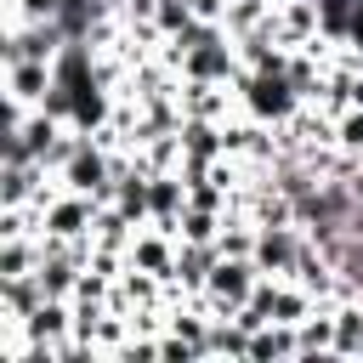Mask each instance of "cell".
I'll return each instance as SVG.
<instances>
[{"label":"cell","mask_w":363,"mask_h":363,"mask_svg":"<svg viewBox=\"0 0 363 363\" xmlns=\"http://www.w3.org/2000/svg\"><path fill=\"white\" fill-rule=\"evenodd\" d=\"M176 250H182V238H176L170 227H153V221H142V227H136V238H130V250H125V261L170 284V278H176Z\"/></svg>","instance_id":"cell-7"},{"label":"cell","mask_w":363,"mask_h":363,"mask_svg":"<svg viewBox=\"0 0 363 363\" xmlns=\"http://www.w3.org/2000/svg\"><path fill=\"white\" fill-rule=\"evenodd\" d=\"M301 250H306V227L301 221H278V227H261L255 233V267L272 272V278H295Z\"/></svg>","instance_id":"cell-5"},{"label":"cell","mask_w":363,"mask_h":363,"mask_svg":"<svg viewBox=\"0 0 363 363\" xmlns=\"http://www.w3.org/2000/svg\"><path fill=\"white\" fill-rule=\"evenodd\" d=\"M153 23H159V34L170 40V34H187L199 17H193V6H187V0H159V17H153Z\"/></svg>","instance_id":"cell-19"},{"label":"cell","mask_w":363,"mask_h":363,"mask_svg":"<svg viewBox=\"0 0 363 363\" xmlns=\"http://www.w3.org/2000/svg\"><path fill=\"white\" fill-rule=\"evenodd\" d=\"M335 147L363 159V108H346V113H335Z\"/></svg>","instance_id":"cell-18"},{"label":"cell","mask_w":363,"mask_h":363,"mask_svg":"<svg viewBox=\"0 0 363 363\" xmlns=\"http://www.w3.org/2000/svg\"><path fill=\"white\" fill-rule=\"evenodd\" d=\"M96 204L102 199H91V193H74V187H62L45 210H40V233L45 238H91V221H96Z\"/></svg>","instance_id":"cell-4"},{"label":"cell","mask_w":363,"mask_h":363,"mask_svg":"<svg viewBox=\"0 0 363 363\" xmlns=\"http://www.w3.org/2000/svg\"><path fill=\"white\" fill-rule=\"evenodd\" d=\"M187 6H193L199 23H221V17H227V0H187Z\"/></svg>","instance_id":"cell-21"},{"label":"cell","mask_w":363,"mask_h":363,"mask_svg":"<svg viewBox=\"0 0 363 363\" xmlns=\"http://www.w3.org/2000/svg\"><path fill=\"white\" fill-rule=\"evenodd\" d=\"M216 261H221L216 244H193V238H182V250H176V278H170V284H182V289H204V278H210Z\"/></svg>","instance_id":"cell-13"},{"label":"cell","mask_w":363,"mask_h":363,"mask_svg":"<svg viewBox=\"0 0 363 363\" xmlns=\"http://www.w3.org/2000/svg\"><path fill=\"white\" fill-rule=\"evenodd\" d=\"M68 6H74V0H17V11L0 17V23H23V17H45V23H57Z\"/></svg>","instance_id":"cell-20"},{"label":"cell","mask_w":363,"mask_h":363,"mask_svg":"<svg viewBox=\"0 0 363 363\" xmlns=\"http://www.w3.org/2000/svg\"><path fill=\"white\" fill-rule=\"evenodd\" d=\"M267 17H272V0H227V17H221V28L238 40V34H255V28H267Z\"/></svg>","instance_id":"cell-15"},{"label":"cell","mask_w":363,"mask_h":363,"mask_svg":"<svg viewBox=\"0 0 363 363\" xmlns=\"http://www.w3.org/2000/svg\"><path fill=\"white\" fill-rule=\"evenodd\" d=\"M182 210H187V182H182V170H159V176H147V221L176 233Z\"/></svg>","instance_id":"cell-10"},{"label":"cell","mask_w":363,"mask_h":363,"mask_svg":"<svg viewBox=\"0 0 363 363\" xmlns=\"http://www.w3.org/2000/svg\"><path fill=\"white\" fill-rule=\"evenodd\" d=\"M182 113L187 119H216V125H227L233 113H238V85H210V79H182Z\"/></svg>","instance_id":"cell-9"},{"label":"cell","mask_w":363,"mask_h":363,"mask_svg":"<svg viewBox=\"0 0 363 363\" xmlns=\"http://www.w3.org/2000/svg\"><path fill=\"white\" fill-rule=\"evenodd\" d=\"M255 278H261L255 255H221V261L210 267V278H204V295H210V318H233V312L250 301Z\"/></svg>","instance_id":"cell-3"},{"label":"cell","mask_w":363,"mask_h":363,"mask_svg":"<svg viewBox=\"0 0 363 363\" xmlns=\"http://www.w3.org/2000/svg\"><path fill=\"white\" fill-rule=\"evenodd\" d=\"M267 28H272V40H278V45L301 51L306 40H318V34H323V0H284V6H272Z\"/></svg>","instance_id":"cell-8"},{"label":"cell","mask_w":363,"mask_h":363,"mask_svg":"<svg viewBox=\"0 0 363 363\" xmlns=\"http://www.w3.org/2000/svg\"><path fill=\"white\" fill-rule=\"evenodd\" d=\"M51 85H57L51 62H0V91H6V108H17V113L40 108L51 96Z\"/></svg>","instance_id":"cell-6"},{"label":"cell","mask_w":363,"mask_h":363,"mask_svg":"<svg viewBox=\"0 0 363 363\" xmlns=\"http://www.w3.org/2000/svg\"><path fill=\"white\" fill-rule=\"evenodd\" d=\"M295 335H301V357H335V312L329 306H318L312 318H301Z\"/></svg>","instance_id":"cell-14"},{"label":"cell","mask_w":363,"mask_h":363,"mask_svg":"<svg viewBox=\"0 0 363 363\" xmlns=\"http://www.w3.org/2000/svg\"><path fill=\"white\" fill-rule=\"evenodd\" d=\"M238 108L250 113V119H261V125H289L301 108H306V96L289 85V74H238Z\"/></svg>","instance_id":"cell-1"},{"label":"cell","mask_w":363,"mask_h":363,"mask_svg":"<svg viewBox=\"0 0 363 363\" xmlns=\"http://www.w3.org/2000/svg\"><path fill=\"white\" fill-rule=\"evenodd\" d=\"M272 6H284V0H272Z\"/></svg>","instance_id":"cell-22"},{"label":"cell","mask_w":363,"mask_h":363,"mask_svg":"<svg viewBox=\"0 0 363 363\" xmlns=\"http://www.w3.org/2000/svg\"><path fill=\"white\" fill-rule=\"evenodd\" d=\"M182 164H210V159H221L227 147H221V125L216 119H182Z\"/></svg>","instance_id":"cell-11"},{"label":"cell","mask_w":363,"mask_h":363,"mask_svg":"<svg viewBox=\"0 0 363 363\" xmlns=\"http://www.w3.org/2000/svg\"><path fill=\"white\" fill-rule=\"evenodd\" d=\"M284 357H301L295 323H261L250 335V363H284Z\"/></svg>","instance_id":"cell-12"},{"label":"cell","mask_w":363,"mask_h":363,"mask_svg":"<svg viewBox=\"0 0 363 363\" xmlns=\"http://www.w3.org/2000/svg\"><path fill=\"white\" fill-rule=\"evenodd\" d=\"M216 233H221V210H199V204H187L182 221H176V238H193V244H216Z\"/></svg>","instance_id":"cell-17"},{"label":"cell","mask_w":363,"mask_h":363,"mask_svg":"<svg viewBox=\"0 0 363 363\" xmlns=\"http://www.w3.org/2000/svg\"><path fill=\"white\" fill-rule=\"evenodd\" d=\"M40 267V238H0V278H23Z\"/></svg>","instance_id":"cell-16"},{"label":"cell","mask_w":363,"mask_h":363,"mask_svg":"<svg viewBox=\"0 0 363 363\" xmlns=\"http://www.w3.org/2000/svg\"><path fill=\"white\" fill-rule=\"evenodd\" d=\"M68 45V34L45 17H23V23H0V62H57V51Z\"/></svg>","instance_id":"cell-2"}]
</instances>
